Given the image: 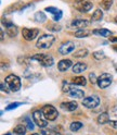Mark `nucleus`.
I'll list each match as a JSON object with an SVG mask.
<instances>
[{"label": "nucleus", "instance_id": "nucleus-40", "mask_svg": "<svg viewBox=\"0 0 117 135\" xmlns=\"http://www.w3.org/2000/svg\"><path fill=\"white\" fill-rule=\"evenodd\" d=\"M115 22L117 23V16H116V18H115Z\"/></svg>", "mask_w": 117, "mask_h": 135}, {"label": "nucleus", "instance_id": "nucleus-35", "mask_svg": "<svg viewBox=\"0 0 117 135\" xmlns=\"http://www.w3.org/2000/svg\"><path fill=\"white\" fill-rule=\"evenodd\" d=\"M25 121H26V124H27V129L29 131H31L33 129H34V124H33V122L28 119V118H25Z\"/></svg>", "mask_w": 117, "mask_h": 135}, {"label": "nucleus", "instance_id": "nucleus-13", "mask_svg": "<svg viewBox=\"0 0 117 135\" xmlns=\"http://www.w3.org/2000/svg\"><path fill=\"white\" fill-rule=\"evenodd\" d=\"M71 66H72V61L70 60V59H63V60H61L57 64L58 71H61V72L67 71Z\"/></svg>", "mask_w": 117, "mask_h": 135}, {"label": "nucleus", "instance_id": "nucleus-20", "mask_svg": "<svg viewBox=\"0 0 117 135\" xmlns=\"http://www.w3.org/2000/svg\"><path fill=\"white\" fill-rule=\"evenodd\" d=\"M102 18H103V12H102L101 9H97V10L93 12L92 16H91V19H92V21H94V22H97V21H101Z\"/></svg>", "mask_w": 117, "mask_h": 135}, {"label": "nucleus", "instance_id": "nucleus-31", "mask_svg": "<svg viewBox=\"0 0 117 135\" xmlns=\"http://www.w3.org/2000/svg\"><path fill=\"white\" fill-rule=\"evenodd\" d=\"M62 16H63V12L61 10H58L55 14H53V20L54 21H60L62 19Z\"/></svg>", "mask_w": 117, "mask_h": 135}, {"label": "nucleus", "instance_id": "nucleus-32", "mask_svg": "<svg viewBox=\"0 0 117 135\" xmlns=\"http://www.w3.org/2000/svg\"><path fill=\"white\" fill-rule=\"evenodd\" d=\"M41 134L42 135H60L57 132L52 131V130H44L42 132H41Z\"/></svg>", "mask_w": 117, "mask_h": 135}, {"label": "nucleus", "instance_id": "nucleus-3", "mask_svg": "<svg viewBox=\"0 0 117 135\" xmlns=\"http://www.w3.org/2000/svg\"><path fill=\"white\" fill-rule=\"evenodd\" d=\"M31 60H36L38 61L42 66H51L54 63V60L51 55H46V54H39V55H35L31 57Z\"/></svg>", "mask_w": 117, "mask_h": 135}, {"label": "nucleus", "instance_id": "nucleus-18", "mask_svg": "<svg viewBox=\"0 0 117 135\" xmlns=\"http://www.w3.org/2000/svg\"><path fill=\"white\" fill-rule=\"evenodd\" d=\"M72 82H73V84H75V85H78V86H85L87 84V80H86V78H83V76L74 78Z\"/></svg>", "mask_w": 117, "mask_h": 135}, {"label": "nucleus", "instance_id": "nucleus-33", "mask_svg": "<svg viewBox=\"0 0 117 135\" xmlns=\"http://www.w3.org/2000/svg\"><path fill=\"white\" fill-rule=\"evenodd\" d=\"M89 80H90L91 84H95V83H98V78L95 76V74H94V73H90V74H89Z\"/></svg>", "mask_w": 117, "mask_h": 135}, {"label": "nucleus", "instance_id": "nucleus-41", "mask_svg": "<svg viewBox=\"0 0 117 135\" xmlns=\"http://www.w3.org/2000/svg\"><path fill=\"white\" fill-rule=\"evenodd\" d=\"M31 135H39V134H37V133H35V134H31Z\"/></svg>", "mask_w": 117, "mask_h": 135}, {"label": "nucleus", "instance_id": "nucleus-26", "mask_svg": "<svg viewBox=\"0 0 117 135\" xmlns=\"http://www.w3.org/2000/svg\"><path fill=\"white\" fill-rule=\"evenodd\" d=\"M112 4H113V0H102L101 1V7L104 10H110Z\"/></svg>", "mask_w": 117, "mask_h": 135}, {"label": "nucleus", "instance_id": "nucleus-22", "mask_svg": "<svg viewBox=\"0 0 117 135\" xmlns=\"http://www.w3.org/2000/svg\"><path fill=\"white\" fill-rule=\"evenodd\" d=\"M14 133L16 135H25V133H26V128H25L23 124H19L14 128Z\"/></svg>", "mask_w": 117, "mask_h": 135}, {"label": "nucleus", "instance_id": "nucleus-7", "mask_svg": "<svg viewBox=\"0 0 117 135\" xmlns=\"http://www.w3.org/2000/svg\"><path fill=\"white\" fill-rule=\"evenodd\" d=\"M42 112H44L45 117L47 118L49 121H54L56 118H57V114H58L57 111H56V109H55L53 106H51V105H46V106H44Z\"/></svg>", "mask_w": 117, "mask_h": 135}, {"label": "nucleus", "instance_id": "nucleus-16", "mask_svg": "<svg viewBox=\"0 0 117 135\" xmlns=\"http://www.w3.org/2000/svg\"><path fill=\"white\" fill-rule=\"evenodd\" d=\"M92 34L98 35V36H102V37H110L112 35V32L105 28H99V30H93Z\"/></svg>", "mask_w": 117, "mask_h": 135}, {"label": "nucleus", "instance_id": "nucleus-29", "mask_svg": "<svg viewBox=\"0 0 117 135\" xmlns=\"http://www.w3.org/2000/svg\"><path fill=\"white\" fill-rule=\"evenodd\" d=\"M21 105H23L22 103H12V104H10L9 106H7V108H6V110L7 111H10V110H13V109H15V108H18V107H20Z\"/></svg>", "mask_w": 117, "mask_h": 135}, {"label": "nucleus", "instance_id": "nucleus-4", "mask_svg": "<svg viewBox=\"0 0 117 135\" xmlns=\"http://www.w3.org/2000/svg\"><path fill=\"white\" fill-rule=\"evenodd\" d=\"M33 120H34L36 125H38L39 128H46L48 125V122H47L48 119L45 117L42 110H36L33 113Z\"/></svg>", "mask_w": 117, "mask_h": 135}, {"label": "nucleus", "instance_id": "nucleus-25", "mask_svg": "<svg viewBox=\"0 0 117 135\" xmlns=\"http://www.w3.org/2000/svg\"><path fill=\"white\" fill-rule=\"evenodd\" d=\"M81 128H82V123H81V122H78V121L73 122V123L71 124V126H70L71 131H73V132H76V131L80 130Z\"/></svg>", "mask_w": 117, "mask_h": 135}, {"label": "nucleus", "instance_id": "nucleus-2", "mask_svg": "<svg viewBox=\"0 0 117 135\" xmlns=\"http://www.w3.org/2000/svg\"><path fill=\"white\" fill-rule=\"evenodd\" d=\"M6 85L11 91H19L21 88V79L14 74H10L6 78Z\"/></svg>", "mask_w": 117, "mask_h": 135}, {"label": "nucleus", "instance_id": "nucleus-34", "mask_svg": "<svg viewBox=\"0 0 117 135\" xmlns=\"http://www.w3.org/2000/svg\"><path fill=\"white\" fill-rule=\"evenodd\" d=\"M46 11L49 12V13L55 14V13L58 11V9H57V8H54V7H47V8H46Z\"/></svg>", "mask_w": 117, "mask_h": 135}, {"label": "nucleus", "instance_id": "nucleus-30", "mask_svg": "<svg viewBox=\"0 0 117 135\" xmlns=\"http://www.w3.org/2000/svg\"><path fill=\"white\" fill-rule=\"evenodd\" d=\"M48 30L50 31H52V32H58V31H61V26L60 25H56V24H51V25H49V26H47Z\"/></svg>", "mask_w": 117, "mask_h": 135}, {"label": "nucleus", "instance_id": "nucleus-5", "mask_svg": "<svg viewBox=\"0 0 117 135\" xmlns=\"http://www.w3.org/2000/svg\"><path fill=\"white\" fill-rule=\"evenodd\" d=\"M112 82H113L112 74H110V73H103V74H101L98 78V86L100 88L104 89V88L110 86L112 84Z\"/></svg>", "mask_w": 117, "mask_h": 135}, {"label": "nucleus", "instance_id": "nucleus-23", "mask_svg": "<svg viewBox=\"0 0 117 135\" xmlns=\"http://www.w3.org/2000/svg\"><path fill=\"white\" fill-rule=\"evenodd\" d=\"M90 35V32L87 30H80L75 33V37L77 38H83V37H88Z\"/></svg>", "mask_w": 117, "mask_h": 135}, {"label": "nucleus", "instance_id": "nucleus-27", "mask_svg": "<svg viewBox=\"0 0 117 135\" xmlns=\"http://www.w3.org/2000/svg\"><path fill=\"white\" fill-rule=\"evenodd\" d=\"M87 56H88V50L87 49H80L77 52L74 54V57H76V58H85Z\"/></svg>", "mask_w": 117, "mask_h": 135}, {"label": "nucleus", "instance_id": "nucleus-19", "mask_svg": "<svg viewBox=\"0 0 117 135\" xmlns=\"http://www.w3.org/2000/svg\"><path fill=\"white\" fill-rule=\"evenodd\" d=\"M70 96L73 97V98H81V97L85 96V93H83V90H81V89L74 88V89L70 93Z\"/></svg>", "mask_w": 117, "mask_h": 135}, {"label": "nucleus", "instance_id": "nucleus-44", "mask_svg": "<svg viewBox=\"0 0 117 135\" xmlns=\"http://www.w3.org/2000/svg\"><path fill=\"white\" fill-rule=\"evenodd\" d=\"M116 71H117V66H116Z\"/></svg>", "mask_w": 117, "mask_h": 135}, {"label": "nucleus", "instance_id": "nucleus-21", "mask_svg": "<svg viewBox=\"0 0 117 135\" xmlns=\"http://www.w3.org/2000/svg\"><path fill=\"white\" fill-rule=\"evenodd\" d=\"M75 84H71V83H68V82H63V85H62V90L64 91V93H70L75 88Z\"/></svg>", "mask_w": 117, "mask_h": 135}, {"label": "nucleus", "instance_id": "nucleus-10", "mask_svg": "<svg viewBox=\"0 0 117 135\" xmlns=\"http://www.w3.org/2000/svg\"><path fill=\"white\" fill-rule=\"evenodd\" d=\"M3 24H6V28H7V33H8V35H9L10 37H15L16 35H18V27L15 26V25L11 22H8V21H3Z\"/></svg>", "mask_w": 117, "mask_h": 135}, {"label": "nucleus", "instance_id": "nucleus-39", "mask_svg": "<svg viewBox=\"0 0 117 135\" xmlns=\"http://www.w3.org/2000/svg\"><path fill=\"white\" fill-rule=\"evenodd\" d=\"M111 41H114V43H117V38H111Z\"/></svg>", "mask_w": 117, "mask_h": 135}, {"label": "nucleus", "instance_id": "nucleus-17", "mask_svg": "<svg viewBox=\"0 0 117 135\" xmlns=\"http://www.w3.org/2000/svg\"><path fill=\"white\" fill-rule=\"evenodd\" d=\"M97 121H98L99 124H105V123H108V121H110V115H108V113H106V112L101 113V114L98 117Z\"/></svg>", "mask_w": 117, "mask_h": 135}, {"label": "nucleus", "instance_id": "nucleus-12", "mask_svg": "<svg viewBox=\"0 0 117 135\" xmlns=\"http://www.w3.org/2000/svg\"><path fill=\"white\" fill-rule=\"evenodd\" d=\"M78 107V104L76 101H66V103L61 104V108L66 111H75Z\"/></svg>", "mask_w": 117, "mask_h": 135}, {"label": "nucleus", "instance_id": "nucleus-15", "mask_svg": "<svg viewBox=\"0 0 117 135\" xmlns=\"http://www.w3.org/2000/svg\"><path fill=\"white\" fill-rule=\"evenodd\" d=\"M86 69H87V64L82 63V62H78V63L73 65V72L76 73V74L82 73L83 71H86Z\"/></svg>", "mask_w": 117, "mask_h": 135}, {"label": "nucleus", "instance_id": "nucleus-9", "mask_svg": "<svg viewBox=\"0 0 117 135\" xmlns=\"http://www.w3.org/2000/svg\"><path fill=\"white\" fill-rule=\"evenodd\" d=\"M22 33H23V37L26 40L30 41L37 37V35L39 34V31L37 28H31V30L30 28H23Z\"/></svg>", "mask_w": 117, "mask_h": 135}, {"label": "nucleus", "instance_id": "nucleus-11", "mask_svg": "<svg viewBox=\"0 0 117 135\" xmlns=\"http://www.w3.org/2000/svg\"><path fill=\"white\" fill-rule=\"evenodd\" d=\"M77 9L80 12L87 13L92 9V3H91L90 1H85V0H83V1H79V3L77 4Z\"/></svg>", "mask_w": 117, "mask_h": 135}, {"label": "nucleus", "instance_id": "nucleus-37", "mask_svg": "<svg viewBox=\"0 0 117 135\" xmlns=\"http://www.w3.org/2000/svg\"><path fill=\"white\" fill-rule=\"evenodd\" d=\"M1 90H2V91H6V93H9L10 89L8 88V86L6 87V86H4V84H1Z\"/></svg>", "mask_w": 117, "mask_h": 135}, {"label": "nucleus", "instance_id": "nucleus-36", "mask_svg": "<svg viewBox=\"0 0 117 135\" xmlns=\"http://www.w3.org/2000/svg\"><path fill=\"white\" fill-rule=\"evenodd\" d=\"M108 124H110L112 128H114V129H117V120H115V121H113V120H110L108 121Z\"/></svg>", "mask_w": 117, "mask_h": 135}, {"label": "nucleus", "instance_id": "nucleus-43", "mask_svg": "<svg viewBox=\"0 0 117 135\" xmlns=\"http://www.w3.org/2000/svg\"><path fill=\"white\" fill-rule=\"evenodd\" d=\"M77 1H83V0H77Z\"/></svg>", "mask_w": 117, "mask_h": 135}, {"label": "nucleus", "instance_id": "nucleus-24", "mask_svg": "<svg viewBox=\"0 0 117 135\" xmlns=\"http://www.w3.org/2000/svg\"><path fill=\"white\" fill-rule=\"evenodd\" d=\"M35 20H36L38 23H44V22L47 20V16H46V14H45L44 12L39 11V12H37V13L35 14Z\"/></svg>", "mask_w": 117, "mask_h": 135}, {"label": "nucleus", "instance_id": "nucleus-42", "mask_svg": "<svg viewBox=\"0 0 117 135\" xmlns=\"http://www.w3.org/2000/svg\"><path fill=\"white\" fill-rule=\"evenodd\" d=\"M4 135H11V134H10V133H8V134H4Z\"/></svg>", "mask_w": 117, "mask_h": 135}, {"label": "nucleus", "instance_id": "nucleus-8", "mask_svg": "<svg viewBox=\"0 0 117 135\" xmlns=\"http://www.w3.org/2000/svg\"><path fill=\"white\" fill-rule=\"evenodd\" d=\"M75 50V44L73 41H65L61 45V47L58 48V52L61 55H68L73 52Z\"/></svg>", "mask_w": 117, "mask_h": 135}, {"label": "nucleus", "instance_id": "nucleus-6", "mask_svg": "<svg viewBox=\"0 0 117 135\" xmlns=\"http://www.w3.org/2000/svg\"><path fill=\"white\" fill-rule=\"evenodd\" d=\"M82 105L88 109H93L97 108L100 105V98L97 95H92V96H88L86 98H83L82 100Z\"/></svg>", "mask_w": 117, "mask_h": 135}, {"label": "nucleus", "instance_id": "nucleus-14", "mask_svg": "<svg viewBox=\"0 0 117 135\" xmlns=\"http://www.w3.org/2000/svg\"><path fill=\"white\" fill-rule=\"evenodd\" d=\"M89 24H90V22L87 21V20H80V19H78V20H74L72 22V26L73 27H76V28L83 30L85 27L89 26Z\"/></svg>", "mask_w": 117, "mask_h": 135}, {"label": "nucleus", "instance_id": "nucleus-28", "mask_svg": "<svg viewBox=\"0 0 117 135\" xmlns=\"http://www.w3.org/2000/svg\"><path fill=\"white\" fill-rule=\"evenodd\" d=\"M93 58L97 59V60H101V59L105 58V54L104 51H95L93 52Z\"/></svg>", "mask_w": 117, "mask_h": 135}, {"label": "nucleus", "instance_id": "nucleus-1", "mask_svg": "<svg viewBox=\"0 0 117 135\" xmlns=\"http://www.w3.org/2000/svg\"><path fill=\"white\" fill-rule=\"evenodd\" d=\"M55 40V37L53 35H50V34H44L41 35L37 41V48L39 49H48L52 46V44L54 43Z\"/></svg>", "mask_w": 117, "mask_h": 135}, {"label": "nucleus", "instance_id": "nucleus-38", "mask_svg": "<svg viewBox=\"0 0 117 135\" xmlns=\"http://www.w3.org/2000/svg\"><path fill=\"white\" fill-rule=\"evenodd\" d=\"M3 35H4V33H3V31L1 30V40H3Z\"/></svg>", "mask_w": 117, "mask_h": 135}]
</instances>
